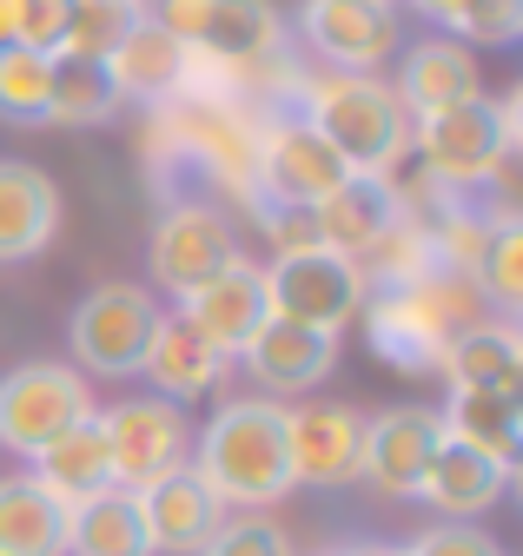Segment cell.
<instances>
[{
	"label": "cell",
	"instance_id": "obj_1",
	"mask_svg": "<svg viewBox=\"0 0 523 556\" xmlns=\"http://www.w3.org/2000/svg\"><path fill=\"white\" fill-rule=\"evenodd\" d=\"M192 470L206 477V491L239 510H272L292 491V457H285V404L272 397H232L213 410L200 438Z\"/></svg>",
	"mask_w": 523,
	"mask_h": 556
},
{
	"label": "cell",
	"instance_id": "obj_2",
	"mask_svg": "<svg viewBox=\"0 0 523 556\" xmlns=\"http://www.w3.org/2000/svg\"><path fill=\"white\" fill-rule=\"evenodd\" d=\"M298 119L358 179H384L411 153V113L398 106V93H391L378 74H324V80H311Z\"/></svg>",
	"mask_w": 523,
	"mask_h": 556
},
{
	"label": "cell",
	"instance_id": "obj_3",
	"mask_svg": "<svg viewBox=\"0 0 523 556\" xmlns=\"http://www.w3.org/2000/svg\"><path fill=\"white\" fill-rule=\"evenodd\" d=\"M516 106H523V93H510V100L471 93V100H457V106L418 119L411 139H418V153H424V173L437 186H450V192H471V186L497 179L510 166V153H516V139H523Z\"/></svg>",
	"mask_w": 523,
	"mask_h": 556
},
{
	"label": "cell",
	"instance_id": "obj_4",
	"mask_svg": "<svg viewBox=\"0 0 523 556\" xmlns=\"http://www.w3.org/2000/svg\"><path fill=\"white\" fill-rule=\"evenodd\" d=\"M146 21L166 27L186 53H213L245 74L285 60V27L272 0H153Z\"/></svg>",
	"mask_w": 523,
	"mask_h": 556
},
{
	"label": "cell",
	"instance_id": "obj_5",
	"mask_svg": "<svg viewBox=\"0 0 523 556\" xmlns=\"http://www.w3.org/2000/svg\"><path fill=\"white\" fill-rule=\"evenodd\" d=\"M345 179H352L345 160L324 147V139L298 113L292 119H272L266 132L252 139V173H245V186H252V199L266 205V213H311V205L332 199Z\"/></svg>",
	"mask_w": 523,
	"mask_h": 556
},
{
	"label": "cell",
	"instance_id": "obj_6",
	"mask_svg": "<svg viewBox=\"0 0 523 556\" xmlns=\"http://www.w3.org/2000/svg\"><path fill=\"white\" fill-rule=\"evenodd\" d=\"M80 417H93V391L74 365L34 358V365L0 378V451L40 457L53 438H67Z\"/></svg>",
	"mask_w": 523,
	"mask_h": 556
},
{
	"label": "cell",
	"instance_id": "obj_7",
	"mask_svg": "<svg viewBox=\"0 0 523 556\" xmlns=\"http://www.w3.org/2000/svg\"><path fill=\"white\" fill-rule=\"evenodd\" d=\"M160 305L146 286H100L74 305L67 318V344H74V371L87 378H140V358L153 344Z\"/></svg>",
	"mask_w": 523,
	"mask_h": 556
},
{
	"label": "cell",
	"instance_id": "obj_8",
	"mask_svg": "<svg viewBox=\"0 0 523 556\" xmlns=\"http://www.w3.org/2000/svg\"><path fill=\"white\" fill-rule=\"evenodd\" d=\"M266 305L272 318H292V325H311V331H345L365 305V278L352 258L324 252V245H305V252H279L266 265Z\"/></svg>",
	"mask_w": 523,
	"mask_h": 556
},
{
	"label": "cell",
	"instance_id": "obj_9",
	"mask_svg": "<svg viewBox=\"0 0 523 556\" xmlns=\"http://www.w3.org/2000/svg\"><path fill=\"white\" fill-rule=\"evenodd\" d=\"M100 438H106V470L113 491H146L153 477L179 470L192 451V425L186 410L166 397H126L113 410H100Z\"/></svg>",
	"mask_w": 523,
	"mask_h": 556
},
{
	"label": "cell",
	"instance_id": "obj_10",
	"mask_svg": "<svg viewBox=\"0 0 523 556\" xmlns=\"http://www.w3.org/2000/svg\"><path fill=\"white\" fill-rule=\"evenodd\" d=\"M464 331L457 318V292L437 286V278H418V286H398L371 305V338L384 358H398L405 371H424L444 358V344Z\"/></svg>",
	"mask_w": 523,
	"mask_h": 556
},
{
	"label": "cell",
	"instance_id": "obj_11",
	"mask_svg": "<svg viewBox=\"0 0 523 556\" xmlns=\"http://www.w3.org/2000/svg\"><path fill=\"white\" fill-rule=\"evenodd\" d=\"M179 318L200 331L219 358H239L245 344H252V331L272 318V305H266V265H252L245 252H232L206 286H192L186 299H179Z\"/></svg>",
	"mask_w": 523,
	"mask_h": 556
},
{
	"label": "cell",
	"instance_id": "obj_12",
	"mask_svg": "<svg viewBox=\"0 0 523 556\" xmlns=\"http://www.w3.org/2000/svg\"><path fill=\"white\" fill-rule=\"evenodd\" d=\"M298 34L311 40L318 60H332L339 74H371L378 60H391L405 47L398 40V8H384V0H305Z\"/></svg>",
	"mask_w": 523,
	"mask_h": 556
},
{
	"label": "cell",
	"instance_id": "obj_13",
	"mask_svg": "<svg viewBox=\"0 0 523 556\" xmlns=\"http://www.w3.org/2000/svg\"><path fill=\"white\" fill-rule=\"evenodd\" d=\"M232 252H239L232 245V219L219 213V205H206V199L166 205V219L153 226V278L173 299H186L192 286H206Z\"/></svg>",
	"mask_w": 523,
	"mask_h": 556
},
{
	"label": "cell",
	"instance_id": "obj_14",
	"mask_svg": "<svg viewBox=\"0 0 523 556\" xmlns=\"http://www.w3.org/2000/svg\"><path fill=\"white\" fill-rule=\"evenodd\" d=\"M133 510H140V530H146L153 556H200L206 536L226 523V504L206 491V477L192 464H179V470L153 477L146 491H133Z\"/></svg>",
	"mask_w": 523,
	"mask_h": 556
},
{
	"label": "cell",
	"instance_id": "obj_15",
	"mask_svg": "<svg viewBox=\"0 0 523 556\" xmlns=\"http://www.w3.org/2000/svg\"><path fill=\"white\" fill-rule=\"evenodd\" d=\"M358 451H365V417L352 404H298L285 410V457H292V483H352L358 477Z\"/></svg>",
	"mask_w": 523,
	"mask_h": 556
},
{
	"label": "cell",
	"instance_id": "obj_16",
	"mask_svg": "<svg viewBox=\"0 0 523 556\" xmlns=\"http://www.w3.org/2000/svg\"><path fill=\"white\" fill-rule=\"evenodd\" d=\"M444 444V425H437V410L424 404H398V410H384L365 425V451H358V477H371L378 491L391 497H418V477L431 470Z\"/></svg>",
	"mask_w": 523,
	"mask_h": 556
},
{
	"label": "cell",
	"instance_id": "obj_17",
	"mask_svg": "<svg viewBox=\"0 0 523 556\" xmlns=\"http://www.w3.org/2000/svg\"><path fill=\"white\" fill-rule=\"evenodd\" d=\"M405 219V199L391 192V179H345L332 199H318L311 205V232L324 252H339V258H365L391 226Z\"/></svg>",
	"mask_w": 523,
	"mask_h": 556
},
{
	"label": "cell",
	"instance_id": "obj_18",
	"mask_svg": "<svg viewBox=\"0 0 523 556\" xmlns=\"http://www.w3.org/2000/svg\"><path fill=\"white\" fill-rule=\"evenodd\" d=\"M239 358H245V371L266 391H311L318 378H332L339 338L332 331H311V325H292V318H266Z\"/></svg>",
	"mask_w": 523,
	"mask_h": 556
},
{
	"label": "cell",
	"instance_id": "obj_19",
	"mask_svg": "<svg viewBox=\"0 0 523 556\" xmlns=\"http://www.w3.org/2000/svg\"><path fill=\"white\" fill-rule=\"evenodd\" d=\"M391 93H398V106L418 126V119H431V113H444L457 100L484 93L477 87V53L464 40H450V34L418 40V47H405V66H398V87H391Z\"/></svg>",
	"mask_w": 523,
	"mask_h": 556
},
{
	"label": "cell",
	"instance_id": "obj_20",
	"mask_svg": "<svg viewBox=\"0 0 523 556\" xmlns=\"http://www.w3.org/2000/svg\"><path fill=\"white\" fill-rule=\"evenodd\" d=\"M510 477H516V470H503V464H490L484 451L444 438L437 457H431V470L418 477V497H424L431 510H444L450 523H471V517H490V510L503 504Z\"/></svg>",
	"mask_w": 523,
	"mask_h": 556
},
{
	"label": "cell",
	"instance_id": "obj_21",
	"mask_svg": "<svg viewBox=\"0 0 523 556\" xmlns=\"http://www.w3.org/2000/svg\"><path fill=\"white\" fill-rule=\"evenodd\" d=\"M437 371L450 378V391H497V397H523V338L510 318H484V325H464L450 344Z\"/></svg>",
	"mask_w": 523,
	"mask_h": 556
},
{
	"label": "cell",
	"instance_id": "obj_22",
	"mask_svg": "<svg viewBox=\"0 0 523 556\" xmlns=\"http://www.w3.org/2000/svg\"><path fill=\"white\" fill-rule=\"evenodd\" d=\"M53 232H60V186L40 166L0 160V265L47 252Z\"/></svg>",
	"mask_w": 523,
	"mask_h": 556
},
{
	"label": "cell",
	"instance_id": "obj_23",
	"mask_svg": "<svg viewBox=\"0 0 523 556\" xmlns=\"http://www.w3.org/2000/svg\"><path fill=\"white\" fill-rule=\"evenodd\" d=\"M140 378H153V397L186 404V397H200V391H213L226 378V358L179 312H160L153 344H146V358H140Z\"/></svg>",
	"mask_w": 523,
	"mask_h": 556
},
{
	"label": "cell",
	"instance_id": "obj_24",
	"mask_svg": "<svg viewBox=\"0 0 523 556\" xmlns=\"http://www.w3.org/2000/svg\"><path fill=\"white\" fill-rule=\"evenodd\" d=\"M106 66V80H113V93L119 100H173L179 93V74H186V47L166 34V27H153L146 21V8H140V21L119 34V47L100 60Z\"/></svg>",
	"mask_w": 523,
	"mask_h": 556
},
{
	"label": "cell",
	"instance_id": "obj_25",
	"mask_svg": "<svg viewBox=\"0 0 523 556\" xmlns=\"http://www.w3.org/2000/svg\"><path fill=\"white\" fill-rule=\"evenodd\" d=\"M34 470V483L47 497H60V504H87V497H100V491H113V470H106V438H100V410L93 417H80V425L67 431V438H53L40 457H27Z\"/></svg>",
	"mask_w": 523,
	"mask_h": 556
},
{
	"label": "cell",
	"instance_id": "obj_26",
	"mask_svg": "<svg viewBox=\"0 0 523 556\" xmlns=\"http://www.w3.org/2000/svg\"><path fill=\"white\" fill-rule=\"evenodd\" d=\"M437 425L450 444H471L490 464L516 470L523 451V397H497V391H450V404L437 410Z\"/></svg>",
	"mask_w": 523,
	"mask_h": 556
},
{
	"label": "cell",
	"instance_id": "obj_27",
	"mask_svg": "<svg viewBox=\"0 0 523 556\" xmlns=\"http://www.w3.org/2000/svg\"><path fill=\"white\" fill-rule=\"evenodd\" d=\"M0 556H67V504L34 477H0Z\"/></svg>",
	"mask_w": 523,
	"mask_h": 556
},
{
	"label": "cell",
	"instance_id": "obj_28",
	"mask_svg": "<svg viewBox=\"0 0 523 556\" xmlns=\"http://www.w3.org/2000/svg\"><path fill=\"white\" fill-rule=\"evenodd\" d=\"M67 556H153L133 491H100L67 510Z\"/></svg>",
	"mask_w": 523,
	"mask_h": 556
},
{
	"label": "cell",
	"instance_id": "obj_29",
	"mask_svg": "<svg viewBox=\"0 0 523 556\" xmlns=\"http://www.w3.org/2000/svg\"><path fill=\"white\" fill-rule=\"evenodd\" d=\"M119 93L106 80V66L93 60H53V100H47V119L53 126H100L113 119Z\"/></svg>",
	"mask_w": 523,
	"mask_h": 556
},
{
	"label": "cell",
	"instance_id": "obj_30",
	"mask_svg": "<svg viewBox=\"0 0 523 556\" xmlns=\"http://www.w3.org/2000/svg\"><path fill=\"white\" fill-rule=\"evenodd\" d=\"M53 100V53L34 47H0V119L40 126Z\"/></svg>",
	"mask_w": 523,
	"mask_h": 556
},
{
	"label": "cell",
	"instance_id": "obj_31",
	"mask_svg": "<svg viewBox=\"0 0 523 556\" xmlns=\"http://www.w3.org/2000/svg\"><path fill=\"white\" fill-rule=\"evenodd\" d=\"M133 21H140V8H126V0H74V8H67V34H60L53 60H93L100 66Z\"/></svg>",
	"mask_w": 523,
	"mask_h": 556
},
{
	"label": "cell",
	"instance_id": "obj_32",
	"mask_svg": "<svg viewBox=\"0 0 523 556\" xmlns=\"http://www.w3.org/2000/svg\"><path fill=\"white\" fill-rule=\"evenodd\" d=\"M471 286H477L503 318L523 305V226H516L510 213L497 219V232H490V245H484V265H477Z\"/></svg>",
	"mask_w": 523,
	"mask_h": 556
},
{
	"label": "cell",
	"instance_id": "obj_33",
	"mask_svg": "<svg viewBox=\"0 0 523 556\" xmlns=\"http://www.w3.org/2000/svg\"><path fill=\"white\" fill-rule=\"evenodd\" d=\"M200 556H292V543H285V530H279L266 510H239V517H226V523L206 536Z\"/></svg>",
	"mask_w": 523,
	"mask_h": 556
},
{
	"label": "cell",
	"instance_id": "obj_34",
	"mask_svg": "<svg viewBox=\"0 0 523 556\" xmlns=\"http://www.w3.org/2000/svg\"><path fill=\"white\" fill-rule=\"evenodd\" d=\"M516 34H523V0H471L464 21H457L464 47H510Z\"/></svg>",
	"mask_w": 523,
	"mask_h": 556
},
{
	"label": "cell",
	"instance_id": "obj_35",
	"mask_svg": "<svg viewBox=\"0 0 523 556\" xmlns=\"http://www.w3.org/2000/svg\"><path fill=\"white\" fill-rule=\"evenodd\" d=\"M67 8H74V0H21V27H14V47H34V53H60V34H67Z\"/></svg>",
	"mask_w": 523,
	"mask_h": 556
},
{
	"label": "cell",
	"instance_id": "obj_36",
	"mask_svg": "<svg viewBox=\"0 0 523 556\" xmlns=\"http://www.w3.org/2000/svg\"><path fill=\"white\" fill-rule=\"evenodd\" d=\"M398 556H503L484 530H471V523H437V530H424L418 543H405Z\"/></svg>",
	"mask_w": 523,
	"mask_h": 556
},
{
	"label": "cell",
	"instance_id": "obj_37",
	"mask_svg": "<svg viewBox=\"0 0 523 556\" xmlns=\"http://www.w3.org/2000/svg\"><path fill=\"white\" fill-rule=\"evenodd\" d=\"M266 239H272V258H279V252H305V245H318L311 213H266Z\"/></svg>",
	"mask_w": 523,
	"mask_h": 556
},
{
	"label": "cell",
	"instance_id": "obj_38",
	"mask_svg": "<svg viewBox=\"0 0 523 556\" xmlns=\"http://www.w3.org/2000/svg\"><path fill=\"white\" fill-rule=\"evenodd\" d=\"M411 8H418L424 21H437V27H450V34H457V21H464L471 0H411Z\"/></svg>",
	"mask_w": 523,
	"mask_h": 556
},
{
	"label": "cell",
	"instance_id": "obj_39",
	"mask_svg": "<svg viewBox=\"0 0 523 556\" xmlns=\"http://www.w3.org/2000/svg\"><path fill=\"white\" fill-rule=\"evenodd\" d=\"M14 27H21V0H0V47H14Z\"/></svg>",
	"mask_w": 523,
	"mask_h": 556
},
{
	"label": "cell",
	"instance_id": "obj_40",
	"mask_svg": "<svg viewBox=\"0 0 523 556\" xmlns=\"http://www.w3.org/2000/svg\"><path fill=\"white\" fill-rule=\"evenodd\" d=\"M339 556H398L391 543H358V549H339Z\"/></svg>",
	"mask_w": 523,
	"mask_h": 556
},
{
	"label": "cell",
	"instance_id": "obj_41",
	"mask_svg": "<svg viewBox=\"0 0 523 556\" xmlns=\"http://www.w3.org/2000/svg\"><path fill=\"white\" fill-rule=\"evenodd\" d=\"M126 8H146V0H126Z\"/></svg>",
	"mask_w": 523,
	"mask_h": 556
},
{
	"label": "cell",
	"instance_id": "obj_42",
	"mask_svg": "<svg viewBox=\"0 0 523 556\" xmlns=\"http://www.w3.org/2000/svg\"><path fill=\"white\" fill-rule=\"evenodd\" d=\"M384 8H391V0H384Z\"/></svg>",
	"mask_w": 523,
	"mask_h": 556
}]
</instances>
